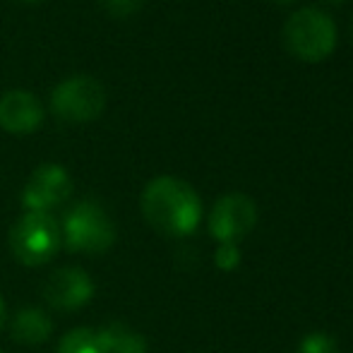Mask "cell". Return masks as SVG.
I'll use <instances>...</instances> for the list:
<instances>
[{
  "label": "cell",
  "instance_id": "obj_1",
  "mask_svg": "<svg viewBox=\"0 0 353 353\" xmlns=\"http://www.w3.org/2000/svg\"><path fill=\"white\" fill-rule=\"evenodd\" d=\"M147 223L161 236H190L202 219V202L185 181L159 176L147 183L140 200Z\"/></svg>",
  "mask_w": 353,
  "mask_h": 353
},
{
  "label": "cell",
  "instance_id": "obj_2",
  "mask_svg": "<svg viewBox=\"0 0 353 353\" xmlns=\"http://www.w3.org/2000/svg\"><path fill=\"white\" fill-rule=\"evenodd\" d=\"M283 43L288 53L301 61H325L336 43V27L327 12L317 8H301L283 24Z\"/></svg>",
  "mask_w": 353,
  "mask_h": 353
},
{
  "label": "cell",
  "instance_id": "obj_3",
  "mask_svg": "<svg viewBox=\"0 0 353 353\" xmlns=\"http://www.w3.org/2000/svg\"><path fill=\"white\" fill-rule=\"evenodd\" d=\"M61 243V223L51 212H27L10 231V250L14 260L27 267L51 262Z\"/></svg>",
  "mask_w": 353,
  "mask_h": 353
},
{
  "label": "cell",
  "instance_id": "obj_4",
  "mask_svg": "<svg viewBox=\"0 0 353 353\" xmlns=\"http://www.w3.org/2000/svg\"><path fill=\"white\" fill-rule=\"evenodd\" d=\"M61 236L70 250L84 255H101L116 243L111 216L97 202H77L61 223Z\"/></svg>",
  "mask_w": 353,
  "mask_h": 353
},
{
  "label": "cell",
  "instance_id": "obj_5",
  "mask_svg": "<svg viewBox=\"0 0 353 353\" xmlns=\"http://www.w3.org/2000/svg\"><path fill=\"white\" fill-rule=\"evenodd\" d=\"M51 108L65 123L97 121L106 108L103 84L89 74H74L63 79L51 94Z\"/></svg>",
  "mask_w": 353,
  "mask_h": 353
},
{
  "label": "cell",
  "instance_id": "obj_6",
  "mask_svg": "<svg viewBox=\"0 0 353 353\" xmlns=\"http://www.w3.org/2000/svg\"><path fill=\"white\" fill-rule=\"evenodd\" d=\"M257 221V207L248 195L241 192H231L216 200L214 210L210 214V233L221 243H233L238 245V241L248 236L255 228Z\"/></svg>",
  "mask_w": 353,
  "mask_h": 353
},
{
  "label": "cell",
  "instance_id": "obj_7",
  "mask_svg": "<svg viewBox=\"0 0 353 353\" xmlns=\"http://www.w3.org/2000/svg\"><path fill=\"white\" fill-rule=\"evenodd\" d=\"M72 195V178L61 163H41L22 190L27 212H51Z\"/></svg>",
  "mask_w": 353,
  "mask_h": 353
},
{
  "label": "cell",
  "instance_id": "obj_8",
  "mask_svg": "<svg viewBox=\"0 0 353 353\" xmlns=\"http://www.w3.org/2000/svg\"><path fill=\"white\" fill-rule=\"evenodd\" d=\"M94 296V281L79 267L56 270L43 283V298L53 310L72 312L84 307Z\"/></svg>",
  "mask_w": 353,
  "mask_h": 353
},
{
  "label": "cell",
  "instance_id": "obj_9",
  "mask_svg": "<svg viewBox=\"0 0 353 353\" xmlns=\"http://www.w3.org/2000/svg\"><path fill=\"white\" fill-rule=\"evenodd\" d=\"M43 123V106L27 89H10L0 97V128L10 135H29Z\"/></svg>",
  "mask_w": 353,
  "mask_h": 353
},
{
  "label": "cell",
  "instance_id": "obj_10",
  "mask_svg": "<svg viewBox=\"0 0 353 353\" xmlns=\"http://www.w3.org/2000/svg\"><path fill=\"white\" fill-rule=\"evenodd\" d=\"M12 339L24 346H39L51 336L53 322L41 307H22L12 320Z\"/></svg>",
  "mask_w": 353,
  "mask_h": 353
},
{
  "label": "cell",
  "instance_id": "obj_11",
  "mask_svg": "<svg viewBox=\"0 0 353 353\" xmlns=\"http://www.w3.org/2000/svg\"><path fill=\"white\" fill-rule=\"evenodd\" d=\"M101 353H147V339L125 322H108L97 330Z\"/></svg>",
  "mask_w": 353,
  "mask_h": 353
},
{
  "label": "cell",
  "instance_id": "obj_12",
  "mask_svg": "<svg viewBox=\"0 0 353 353\" xmlns=\"http://www.w3.org/2000/svg\"><path fill=\"white\" fill-rule=\"evenodd\" d=\"M58 353H101L97 332L89 330V327L70 330L58 344Z\"/></svg>",
  "mask_w": 353,
  "mask_h": 353
},
{
  "label": "cell",
  "instance_id": "obj_13",
  "mask_svg": "<svg viewBox=\"0 0 353 353\" xmlns=\"http://www.w3.org/2000/svg\"><path fill=\"white\" fill-rule=\"evenodd\" d=\"M298 353H339L336 341L325 332H312L298 346Z\"/></svg>",
  "mask_w": 353,
  "mask_h": 353
},
{
  "label": "cell",
  "instance_id": "obj_14",
  "mask_svg": "<svg viewBox=\"0 0 353 353\" xmlns=\"http://www.w3.org/2000/svg\"><path fill=\"white\" fill-rule=\"evenodd\" d=\"M214 262H216L219 270L233 272L241 265V250H238V245H233V243H221V245L216 248V252H214Z\"/></svg>",
  "mask_w": 353,
  "mask_h": 353
},
{
  "label": "cell",
  "instance_id": "obj_15",
  "mask_svg": "<svg viewBox=\"0 0 353 353\" xmlns=\"http://www.w3.org/2000/svg\"><path fill=\"white\" fill-rule=\"evenodd\" d=\"M99 3L111 17H130L142 8L144 0H99Z\"/></svg>",
  "mask_w": 353,
  "mask_h": 353
},
{
  "label": "cell",
  "instance_id": "obj_16",
  "mask_svg": "<svg viewBox=\"0 0 353 353\" xmlns=\"http://www.w3.org/2000/svg\"><path fill=\"white\" fill-rule=\"evenodd\" d=\"M3 325H5V301L0 298V330H3Z\"/></svg>",
  "mask_w": 353,
  "mask_h": 353
},
{
  "label": "cell",
  "instance_id": "obj_17",
  "mask_svg": "<svg viewBox=\"0 0 353 353\" xmlns=\"http://www.w3.org/2000/svg\"><path fill=\"white\" fill-rule=\"evenodd\" d=\"M349 37H351V41H353V14H351V22H349Z\"/></svg>",
  "mask_w": 353,
  "mask_h": 353
},
{
  "label": "cell",
  "instance_id": "obj_18",
  "mask_svg": "<svg viewBox=\"0 0 353 353\" xmlns=\"http://www.w3.org/2000/svg\"><path fill=\"white\" fill-rule=\"evenodd\" d=\"M274 3H281V5H286V3H291V0H274Z\"/></svg>",
  "mask_w": 353,
  "mask_h": 353
},
{
  "label": "cell",
  "instance_id": "obj_19",
  "mask_svg": "<svg viewBox=\"0 0 353 353\" xmlns=\"http://www.w3.org/2000/svg\"><path fill=\"white\" fill-rule=\"evenodd\" d=\"M330 3H344V0H330Z\"/></svg>",
  "mask_w": 353,
  "mask_h": 353
},
{
  "label": "cell",
  "instance_id": "obj_20",
  "mask_svg": "<svg viewBox=\"0 0 353 353\" xmlns=\"http://www.w3.org/2000/svg\"><path fill=\"white\" fill-rule=\"evenodd\" d=\"M27 3H37V0H27Z\"/></svg>",
  "mask_w": 353,
  "mask_h": 353
},
{
  "label": "cell",
  "instance_id": "obj_21",
  "mask_svg": "<svg viewBox=\"0 0 353 353\" xmlns=\"http://www.w3.org/2000/svg\"><path fill=\"white\" fill-rule=\"evenodd\" d=\"M0 353H5V351H3V349H0Z\"/></svg>",
  "mask_w": 353,
  "mask_h": 353
}]
</instances>
